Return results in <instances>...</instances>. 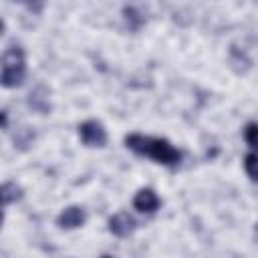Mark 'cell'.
<instances>
[{"label": "cell", "mask_w": 258, "mask_h": 258, "mask_svg": "<svg viewBox=\"0 0 258 258\" xmlns=\"http://www.w3.org/2000/svg\"><path fill=\"white\" fill-rule=\"evenodd\" d=\"M32 141H34V133H32L28 127H22V129H18V131L14 133V143H16L20 149H26Z\"/></svg>", "instance_id": "11"}, {"label": "cell", "mask_w": 258, "mask_h": 258, "mask_svg": "<svg viewBox=\"0 0 258 258\" xmlns=\"http://www.w3.org/2000/svg\"><path fill=\"white\" fill-rule=\"evenodd\" d=\"M79 137L87 147H105V143H107V131L95 119L83 121L79 125Z\"/></svg>", "instance_id": "3"}, {"label": "cell", "mask_w": 258, "mask_h": 258, "mask_svg": "<svg viewBox=\"0 0 258 258\" xmlns=\"http://www.w3.org/2000/svg\"><path fill=\"white\" fill-rule=\"evenodd\" d=\"M133 208L137 212H143V214H153L157 208H159V196L155 194V189L151 187H143L135 194L133 198Z\"/></svg>", "instance_id": "6"}, {"label": "cell", "mask_w": 258, "mask_h": 258, "mask_svg": "<svg viewBox=\"0 0 258 258\" xmlns=\"http://www.w3.org/2000/svg\"><path fill=\"white\" fill-rule=\"evenodd\" d=\"M123 16H125V22H127L129 30H133V32H137L145 24V16L135 6H125L123 8Z\"/></svg>", "instance_id": "8"}, {"label": "cell", "mask_w": 258, "mask_h": 258, "mask_svg": "<svg viewBox=\"0 0 258 258\" xmlns=\"http://www.w3.org/2000/svg\"><path fill=\"white\" fill-rule=\"evenodd\" d=\"M28 107L34 109L36 113L46 115L50 111V101H48V91L44 87H36L34 91H30L28 95Z\"/></svg>", "instance_id": "7"}, {"label": "cell", "mask_w": 258, "mask_h": 258, "mask_svg": "<svg viewBox=\"0 0 258 258\" xmlns=\"http://www.w3.org/2000/svg\"><path fill=\"white\" fill-rule=\"evenodd\" d=\"M20 198H22V187L16 181H6L2 185V202H4V206H10V204L18 202Z\"/></svg>", "instance_id": "9"}, {"label": "cell", "mask_w": 258, "mask_h": 258, "mask_svg": "<svg viewBox=\"0 0 258 258\" xmlns=\"http://www.w3.org/2000/svg\"><path fill=\"white\" fill-rule=\"evenodd\" d=\"M103 258H111V256H103Z\"/></svg>", "instance_id": "14"}, {"label": "cell", "mask_w": 258, "mask_h": 258, "mask_svg": "<svg viewBox=\"0 0 258 258\" xmlns=\"http://www.w3.org/2000/svg\"><path fill=\"white\" fill-rule=\"evenodd\" d=\"M254 236H256V240H258V224L254 226Z\"/></svg>", "instance_id": "13"}, {"label": "cell", "mask_w": 258, "mask_h": 258, "mask_svg": "<svg viewBox=\"0 0 258 258\" xmlns=\"http://www.w3.org/2000/svg\"><path fill=\"white\" fill-rule=\"evenodd\" d=\"M87 222V212L81 206H69L64 208L58 216H56V226L64 228V230H75L81 228Z\"/></svg>", "instance_id": "5"}, {"label": "cell", "mask_w": 258, "mask_h": 258, "mask_svg": "<svg viewBox=\"0 0 258 258\" xmlns=\"http://www.w3.org/2000/svg\"><path fill=\"white\" fill-rule=\"evenodd\" d=\"M125 145L133 153L149 157V159H153L161 165H167V167H175L181 161V151L177 147H173L163 137H149V135H141V133H129L125 137Z\"/></svg>", "instance_id": "1"}, {"label": "cell", "mask_w": 258, "mask_h": 258, "mask_svg": "<svg viewBox=\"0 0 258 258\" xmlns=\"http://www.w3.org/2000/svg\"><path fill=\"white\" fill-rule=\"evenodd\" d=\"M135 228H137V222L129 212H117L109 218V232L119 238L131 236L135 232Z\"/></svg>", "instance_id": "4"}, {"label": "cell", "mask_w": 258, "mask_h": 258, "mask_svg": "<svg viewBox=\"0 0 258 258\" xmlns=\"http://www.w3.org/2000/svg\"><path fill=\"white\" fill-rule=\"evenodd\" d=\"M244 169L252 181H258V153H248L244 157Z\"/></svg>", "instance_id": "10"}, {"label": "cell", "mask_w": 258, "mask_h": 258, "mask_svg": "<svg viewBox=\"0 0 258 258\" xmlns=\"http://www.w3.org/2000/svg\"><path fill=\"white\" fill-rule=\"evenodd\" d=\"M244 139L246 143L258 151V123H248L246 129H244Z\"/></svg>", "instance_id": "12"}, {"label": "cell", "mask_w": 258, "mask_h": 258, "mask_svg": "<svg viewBox=\"0 0 258 258\" xmlns=\"http://www.w3.org/2000/svg\"><path fill=\"white\" fill-rule=\"evenodd\" d=\"M26 79V58L20 44H10L2 54V87H20Z\"/></svg>", "instance_id": "2"}]
</instances>
